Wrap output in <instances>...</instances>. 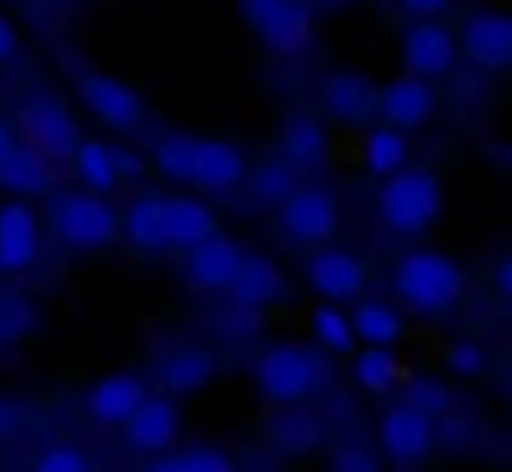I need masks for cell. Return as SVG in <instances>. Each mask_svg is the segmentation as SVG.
Listing matches in <instances>:
<instances>
[{
  "label": "cell",
  "instance_id": "2",
  "mask_svg": "<svg viewBox=\"0 0 512 472\" xmlns=\"http://www.w3.org/2000/svg\"><path fill=\"white\" fill-rule=\"evenodd\" d=\"M377 221L392 236H422V231H432L442 221V181L432 171L402 166L377 191Z\"/></svg>",
  "mask_w": 512,
  "mask_h": 472
},
{
  "label": "cell",
  "instance_id": "27",
  "mask_svg": "<svg viewBox=\"0 0 512 472\" xmlns=\"http://www.w3.org/2000/svg\"><path fill=\"white\" fill-rule=\"evenodd\" d=\"M71 171H76L81 191H91V196H106L116 186V166H111V146L106 141H81L71 151Z\"/></svg>",
  "mask_w": 512,
  "mask_h": 472
},
{
  "label": "cell",
  "instance_id": "14",
  "mask_svg": "<svg viewBox=\"0 0 512 472\" xmlns=\"http://www.w3.org/2000/svg\"><path fill=\"white\" fill-rule=\"evenodd\" d=\"M241 181H246L241 146H231V141H191V181L186 186L221 196V191H236Z\"/></svg>",
  "mask_w": 512,
  "mask_h": 472
},
{
  "label": "cell",
  "instance_id": "4",
  "mask_svg": "<svg viewBox=\"0 0 512 472\" xmlns=\"http://www.w3.org/2000/svg\"><path fill=\"white\" fill-rule=\"evenodd\" d=\"M51 226L66 247L76 252H101L116 242L121 231V216L106 196H91V191H56L51 196Z\"/></svg>",
  "mask_w": 512,
  "mask_h": 472
},
{
  "label": "cell",
  "instance_id": "3",
  "mask_svg": "<svg viewBox=\"0 0 512 472\" xmlns=\"http://www.w3.org/2000/svg\"><path fill=\"white\" fill-rule=\"evenodd\" d=\"M256 387H262V397L267 402H277V407H297V402H307L322 382H327V362L312 352V347H302V342H277V347H267L262 357H256Z\"/></svg>",
  "mask_w": 512,
  "mask_h": 472
},
{
  "label": "cell",
  "instance_id": "17",
  "mask_svg": "<svg viewBox=\"0 0 512 472\" xmlns=\"http://www.w3.org/2000/svg\"><path fill=\"white\" fill-rule=\"evenodd\" d=\"M322 101H327V116L332 121L362 126V121L377 116V81L362 76V71H332L322 81Z\"/></svg>",
  "mask_w": 512,
  "mask_h": 472
},
{
  "label": "cell",
  "instance_id": "42",
  "mask_svg": "<svg viewBox=\"0 0 512 472\" xmlns=\"http://www.w3.org/2000/svg\"><path fill=\"white\" fill-rule=\"evenodd\" d=\"M402 6H407L412 16H422V21H437V16L447 11V0H402Z\"/></svg>",
  "mask_w": 512,
  "mask_h": 472
},
{
  "label": "cell",
  "instance_id": "22",
  "mask_svg": "<svg viewBox=\"0 0 512 472\" xmlns=\"http://www.w3.org/2000/svg\"><path fill=\"white\" fill-rule=\"evenodd\" d=\"M322 161H327V126L317 116H307V111L287 116V126H282V166L287 171H312Z\"/></svg>",
  "mask_w": 512,
  "mask_h": 472
},
{
  "label": "cell",
  "instance_id": "38",
  "mask_svg": "<svg viewBox=\"0 0 512 472\" xmlns=\"http://www.w3.org/2000/svg\"><path fill=\"white\" fill-rule=\"evenodd\" d=\"M181 462H186V472H236V462L216 447H186Z\"/></svg>",
  "mask_w": 512,
  "mask_h": 472
},
{
  "label": "cell",
  "instance_id": "45",
  "mask_svg": "<svg viewBox=\"0 0 512 472\" xmlns=\"http://www.w3.org/2000/svg\"><path fill=\"white\" fill-rule=\"evenodd\" d=\"M507 282H512V267H507V257H502V262H497V292H502V297H507V292H512V287H507Z\"/></svg>",
  "mask_w": 512,
  "mask_h": 472
},
{
  "label": "cell",
  "instance_id": "34",
  "mask_svg": "<svg viewBox=\"0 0 512 472\" xmlns=\"http://www.w3.org/2000/svg\"><path fill=\"white\" fill-rule=\"evenodd\" d=\"M322 442V427L307 417V412H287L282 422H277V447L282 452H312Z\"/></svg>",
  "mask_w": 512,
  "mask_h": 472
},
{
  "label": "cell",
  "instance_id": "39",
  "mask_svg": "<svg viewBox=\"0 0 512 472\" xmlns=\"http://www.w3.org/2000/svg\"><path fill=\"white\" fill-rule=\"evenodd\" d=\"M332 472H382V467H377V457H372L367 447L347 442V447L332 452Z\"/></svg>",
  "mask_w": 512,
  "mask_h": 472
},
{
  "label": "cell",
  "instance_id": "18",
  "mask_svg": "<svg viewBox=\"0 0 512 472\" xmlns=\"http://www.w3.org/2000/svg\"><path fill=\"white\" fill-rule=\"evenodd\" d=\"M146 397H151V392H146V382H141L136 372H116V377H101V382L91 387L86 412H91V422H101V427H126V417H131Z\"/></svg>",
  "mask_w": 512,
  "mask_h": 472
},
{
  "label": "cell",
  "instance_id": "43",
  "mask_svg": "<svg viewBox=\"0 0 512 472\" xmlns=\"http://www.w3.org/2000/svg\"><path fill=\"white\" fill-rule=\"evenodd\" d=\"M11 151H16V126H11L6 116H0V161H6Z\"/></svg>",
  "mask_w": 512,
  "mask_h": 472
},
{
  "label": "cell",
  "instance_id": "36",
  "mask_svg": "<svg viewBox=\"0 0 512 472\" xmlns=\"http://www.w3.org/2000/svg\"><path fill=\"white\" fill-rule=\"evenodd\" d=\"M442 367H447L452 377H482V372H487V352H482L477 342H452V347L442 352Z\"/></svg>",
  "mask_w": 512,
  "mask_h": 472
},
{
  "label": "cell",
  "instance_id": "9",
  "mask_svg": "<svg viewBox=\"0 0 512 472\" xmlns=\"http://www.w3.org/2000/svg\"><path fill=\"white\" fill-rule=\"evenodd\" d=\"M307 282H312V292H322L327 307H342L367 292V262L347 247H317L307 257Z\"/></svg>",
  "mask_w": 512,
  "mask_h": 472
},
{
  "label": "cell",
  "instance_id": "10",
  "mask_svg": "<svg viewBox=\"0 0 512 472\" xmlns=\"http://www.w3.org/2000/svg\"><path fill=\"white\" fill-rule=\"evenodd\" d=\"M41 262V221L31 201H6L0 206V272L16 277Z\"/></svg>",
  "mask_w": 512,
  "mask_h": 472
},
{
  "label": "cell",
  "instance_id": "7",
  "mask_svg": "<svg viewBox=\"0 0 512 472\" xmlns=\"http://www.w3.org/2000/svg\"><path fill=\"white\" fill-rule=\"evenodd\" d=\"M76 91L86 101V111L111 126V131H146V101L136 96V86H126L111 71H76Z\"/></svg>",
  "mask_w": 512,
  "mask_h": 472
},
{
  "label": "cell",
  "instance_id": "44",
  "mask_svg": "<svg viewBox=\"0 0 512 472\" xmlns=\"http://www.w3.org/2000/svg\"><path fill=\"white\" fill-rule=\"evenodd\" d=\"M151 472H186V462H181V452H176V457H156Z\"/></svg>",
  "mask_w": 512,
  "mask_h": 472
},
{
  "label": "cell",
  "instance_id": "26",
  "mask_svg": "<svg viewBox=\"0 0 512 472\" xmlns=\"http://www.w3.org/2000/svg\"><path fill=\"white\" fill-rule=\"evenodd\" d=\"M347 322H352V337H362L367 347H387V352H392V347L402 342V332H407V327H402V312H397L392 302H362Z\"/></svg>",
  "mask_w": 512,
  "mask_h": 472
},
{
  "label": "cell",
  "instance_id": "37",
  "mask_svg": "<svg viewBox=\"0 0 512 472\" xmlns=\"http://www.w3.org/2000/svg\"><path fill=\"white\" fill-rule=\"evenodd\" d=\"M36 472H91V457L81 447H71V442H56V447H46L36 457Z\"/></svg>",
  "mask_w": 512,
  "mask_h": 472
},
{
  "label": "cell",
  "instance_id": "30",
  "mask_svg": "<svg viewBox=\"0 0 512 472\" xmlns=\"http://www.w3.org/2000/svg\"><path fill=\"white\" fill-rule=\"evenodd\" d=\"M352 372H357V382H362L367 392H392V387L402 382V362H397V352H387V347H362L357 362H352Z\"/></svg>",
  "mask_w": 512,
  "mask_h": 472
},
{
  "label": "cell",
  "instance_id": "1",
  "mask_svg": "<svg viewBox=\"0 0 512 472\" xmlns=\"http://www.w3.org/2000/svg\"><path fill=\"white\" fill-rule=\"evenodd\" d=\"M392 292L417 317H447L467 297V272L447 252H407L392 267Z\"/></svg>",
  "mask_w": 512,
  "mask_h": 472
},
{
  "label": "cell",
  "instance_id": "15",
  "mask_svg": "<svg viewBox=\"0 0 512 472\" xmlns=\"http://www.w3.org/2000/svg\"><path fill=\"white\" fill-rule=\"evenodd\" d=\"M246 262V247L236 242V236H211V242H201L196 252H186V282L196 292H226L236 267Z\"/></svg>",
  "mask_w": 512,
  "mask_h": 472
},
{
  "label": "cell",
  "instance_id": "20",
  "mask_svg": "<svg viewBox=\"0 0 512 472\" xmlns=\"http://www.w3.org/2000/svg\"><path fill=\"white\" fill-rule=\"evenodd\" d=\"M181 432V412L171 397H146L131 417H126V442L136 452H166Z\"/></svg>",
  "mask_w": 512,
  "mask_h": 472
},
{
  "label": "cell",
  "instance_id": "24",
  "mask_svg": "<svg viewBox=\"0 0 512 472\" xmlns=\"http://www.w3.org/2000/svg\"><path fill=\"white\" fill-rule=\"evenodd\" d=\"M211 377H216V357H211L206 347H171V352L161 357V382H166V392H176V397L201 392Z\"/></svg>",
  "mask_w": 512,
  "mask_h": 472
},
{
  "label": "cell",
  "instance_id": "28",
  "mask_svg": "<svg viewBox=\"0 0 512 472\" xmlns=\"http://www.w3.org/2000/svg\"><path fill=\"white\" fill-rule=\"evenodd\" d=\"M362 161H367V171L372 176H397L402 166H407V136L402 131H392V126H372L367 131V146H362Z\"/></svg>",
  "mask_w": 512,
  "mask_h": 472
},
{
  "label": "cell",
  "instance_id": "33",
  "mask_svg": "<svg viewBox=\"0 0 512 472\" xmlns=\"http://www.w3.org/2000/svg\"><path fill=\"white\" fill-rule=\"evenodd\" d=\"M156 171L171 181H191V136H161L156 141Z\"/></svg>",
  "mask_w": 512,
  "mask_h": 472
},
{
  "label": "cell",
  "instance_id": "11",
  "mask_svg": "<svg viewBox=\"0 0 512 472\" xmlns=\"http://www.w3.org/2000/svg\"><path fill=\"white\" fill-rule=\"evenodd\" d=\"M457 51L482 71H507L512 66V21L502 11H472L467 26H462Z\"/></svg>",
  "mask_w": 512,
  "mask_h": 472
},
{
  "label": "cell",
  "instance_id": "29",
  "mask_svg": "<svg viewBox=\"0 0 512 472\" xmlns=\"http://www.w3.org/2000/svg\"><path fill=\"white\" fill-rule=\"evenodd\" d=\"M41 327V312L31 297L11 292V287H0V347H16L21 337H31Z\"/></svg>",
  "mask_w": 512,
  "mask_h": 472
},
{
  "label": "cell",
  "instance_id": "31",
  "mask_svg": "<svg viewBox=\"0 0 512 472\" xmlns=\"http://www.w3.org/2000/svg\"><path fill=\"white\" fill-rule=\"evenodd\" d=\"M297 186H302V181H297V171H287L282 161H267V166H256V171H251V196L262 201V206H267V201H272V206H282Z\"/></svg>",
  "mask_w": 512,
  "mask_h": 472
},
{
  "label": "cell",
  "instance_id": "21",
  "mask_svg": "<svg viewBox=\"0 0 512 472\" xmlns=\"http://www.w3.org/2000/svg\"><path fill=\"white\" fill-rule=\"evenodd\" d=\"M166 216H171V196H161V191H141L126 206V236H131L136 252H166L171 247Z\"/></svg>",
  "mask_w": 512,
  "mask_h": 472
},
{
  "label": "cell",
  "instance_id": "19",
  "mask_svg": "<svg viewBox=\"0 0 512 472\" xmlns=\"http://www.w3.org/2000/svg\"><path fill=\"white\" fill-rule=\"evenodd\" d=\"M231 307H246V312H267L272 302H282L287 297V277L267 262V257H251L246 252V262L236 267V277H231Z\"/></svg>",
  "mask_w": 512,
  "mask_h": 472
},
{
  "label": "cell",
  "instance_id": "8",
  "mask_svg": "<svg viewBox=\"0 0 512 472\" xmlns=\"http://www.w3.org/2000/svg\"><path fill=\"white\" fill-rule=\"evenodd\" d=\"M277 221L282 231L292 236V242L302 247H322L337 236V221H342V206L327 186H297L282 206H277Z\"/></svg>",
  "mask_w": 512,
  "mask_h": 472
},
{
  "label": "cell",
  "instance_id": "35",
  "mask_svg": "<svg viewBox=\"0 0 512 472\" xmlns=\"http://www.w3.org/2000/svg\"><path fill=\"white\" fill-rule=\"evenodd\" d=\"M402 407H412V412H422V417L432 422V417H442V412H447V387H442V382H432V377H412V382H407Z\"/></svg>",
  "mask_w": 512,
  "mask_h": 472
},
{
  "label": "cell",
  "instance_id": "41",
  "mask_svg": "<svg viewBox=\"0 0 512 472\" xmlns=\"http://www.w3.org/2000/svg\"><path fill=\"white\" fill-rule=\"evenodd\" d=\"M16 51H21V36H16V26H11L6 16H0V66L16 61Z\"/></svg>",
  "mask_w": 512,
  "mask_h": 472
},
{
  "label": "cell",
  "instance_id": "25",
  "mask_svg": "<svg viewBox=\"0 0 512 472\" xmlns=\"http://www.w3.org/2000/svg\"><path fill=\"white\" fill-rule=\"evenodd\" d=\"M166 231H171V247L196 252L201 242H211V236H216V211L206 201H196V196H171Z\"/></svg>",
  "mask_w": 512,
  "mask_h": 472
},
{
  "label": "cell",
  "instance_id": "46",
  "mask_svg": "<svg viewBox=\"0 0 512 472\" xmlns=\"http://www.w3.org/2000/svg\"><path fill=\"white\" fill-rule=\"evenodd\" d=\"M317 6H327V11H342V6H357V0H317Z\"/></svg>",
  "mask_w": 512,
  "mask_h": 472
},
{
  "label": "cell",
  "instance_id": "13",
  "mask_svg": "<svg viewBox=\"0 0 512 472\" xmlns=\"http://www.w3.org/2000/svg\"><path fill=\"white\" fill-rule=\"evenodd\" d=\"M377 111L387 116V126L392 131H417V126H427L432 121V111H437V86H427V81H417V76H392L387 86H377Z\"/></svg>",
  "mask_w": 512,
  "mask_h": 472
},
{
  "label": "cell",
  "instance_id": "40",
  "mask_svg": "<svg viewBox=\"0 0 512 472\" xmlns=\"http://www.w3.org/2000/svg\"><path fill=\"white\" fill-rule=\"evenodd\" d=\"M256 322H262V312H246V307H231V312L221 317V332H236V337H251V332H256Z\"/></svg>",
  "mask_w": 512,
  "mask_h": 472
},
{
  "label": "cell",
  "instance_id": "5",
  "mask_svg": "<svg viewBox=\"0 0 512 472\" xmlns=\"http://www.w3.org/2000/svg\"><path fill=\"white\" fill-rule=\"evenodd\" d=\"M11 126H16L21 146H31L46 161H71V151L81 146V126H76V116H71V106L61 96H31V101H21V111H16Z\"/></svg>",
  "mask_w": 512,
  "mask_h": 472
},
{
  "label": "cell",
  "instance_id": "23",
  "mask_svg": "<svg viewBox=\"0 0 512 472\" xmlns=\"http://www.w3.org/2000/svg\"><path fill=\"white\" fill-rule=\"evenodd\" d=\"M0 186H6L16 201H31V196H46L56 186V166L46 156H36L31 146L16 141V151L0 161Z\"/></svg>",
  "mask_w": 512,
  "mask_h": 472
},
{
  "label": "cell",
  "instance_id": "6",
  "mask_svg": "<svg viewBox=\"0 0 512 472\" xmlns=\"http://www.w3.org/2000/svg\"><path fill=\"white\" fill-rule=\"evenodd\" d=\"M236 6H241V21L277 56H302L312 46V11L302 0H236Z\"/></svg>",
  "mask_w": 512,
  "mask_h": 472
},
{
  "label": "cell",
  "instance_id": "16",
  "mask_svg": "<svg viewBox=\"0 0 512 472\" xmlns=\"http://www.w3.org/2000/svg\"><path fill=\"white\" fill-rule=\"evenodd\" d=\"M382 447H387V457L397 462V467H412V462H422L427 452H432V422L422 417V412H412V407H387L382 412Z\"/></svg>",
  "mask_w": 512,
  "mask_h": 472
},
{
  "label": "cell",
  "instance_id": "32",
  "mask_svg": "<svg viewBox=\"0 0 512 472\" xmlns=\"http://www.w3.org/2000/svg\"><path fill=\"white\" fill-rule=\"evenodd\" d=\"M312 337H317L327 352H352V342H357L347 312H342V307H327V302L312 312Z\"/></svg>",
  "mask_w": 512,
  "mask_h": 472
},
{
  "label": "cell",
  "instance_id": "12",
  "mask_svg": "<svg viewBox=\"0 0 512 472\" xmlns=\"http://www.w3.org/2000/svg\"><path fill=\"white\" fill-rule=\"evenodd\" d=\"M402 61H407V76L432 86L437 76H447L457 66V36L447 26H437V21H417L402 36Z\"/></svg>",
  "mask_w": 512,
  "mask_h": 472
}]
</instances>
